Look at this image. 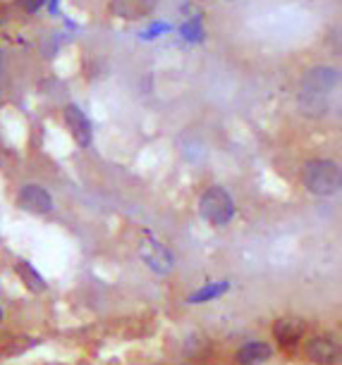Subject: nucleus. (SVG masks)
Listing matches in <instances>:
<instances>
[{
    "mask_svg": "<svg viewBox=\"0 0 342 365\" xmlns=\"http://www.w3.org/2000/svg\"><path fill=\"white\" fill-rule=\"evenodd\" d=\"M338 70L328 65H318L306 70L299 88V110L309 117H323L331 110V96L338 88Z\"/></svg>",
    "mask_w": 342,
    "mask_h": 365,
    "instance_id": "nucleus-1",
    "label": "nucleus"
},
{
    "mask_svg": "<svg viewBox=\"0 0 342 365\" xmlns=\"http://www.w3.org/2000/svg\"><path fill=\"white\" fill-rule=\"evenodd\" d=\"M302 182L304 189L309 194L318 198H331L340 191L342 177H340V165L328 158H313L306 160L302 168Z\"/></svg>",
    "mask_w": 342,
    "mask_h": 365,
    "instance_id": "nucleus-2",
    "label": "nucleus"
},
{
    "mask_svg": "<svg viewBox=\"0 0 342 365\" xmlns=\"http://www.w3.org/2000/svg\"><path fill=\"white\" fill-rule=\"evenodd\" d=\"M199 215L211 227H228L237 217V203L228 189L213 184L199 196Z\"/></svg>",
    "mask_w": 342,
    "mask_h": 365,
    "instance_id": "nucleus-3",
    "label": "nucleus"
},
{
    "mask_svg": "<svg viewBox=\"0 0 342 365\" xmlns=\"http://www.w3.org/2000/svg\"><path fill=\"white\" fill-rule=\"evenodd\" d=\"M136 253H139L141 263L154 274H159V277H168L177 267L175 253L170 251V246L163 244V239L156 237L151 230H141V237L136 241Z\"/></svg>",
    "mask_w": 342,
    "mask_h": 365,
    "instance_id": "nucleus-4",
    "label": "nucleus"
},
{
    "mask_svg": "<svg viewBox=\"0 0 342 365\" xmlns=\"http://www.w3.org/2000/svg\"><path fill=\"white\" fill-rule=\"evenodd\" d=\"M306 361L313 365H338L340 363V341L335 334H313L304 344Z\"/></svg>",
    "mask_w": 342,
    "mask_h": 365,
    "instance_id": "nucleus-5",
    "label": "nucleus"
},
{
    "mask_svg": "<svg viewBox=\"0 0 342 365\" xmlns=\"http://www.w3.org/2000/svg\"><path fill=\"white\" fill-rule=\"evenodd\" d=\"M17 205L24 212H31V215H51V212L56 210V201H53L51 191L36 182H29V184H24V187H19Z\"/></svg>",
    "mask_w": 342,
    "mask_h": 365,
    "instance_id": "nucleus-6",
    "label": "nucleus"
},
{
    "mask_svg": "<svg viewBox=\"0 0 342 365\" xmlns=\"http://www.w3.org/2000/svg\"><path fill=\"white\" fill-rule=\"evenodd\" d=\"M306 329H309V322L304 318H297V315H283V318H278L273 322V339H276L280 349L290 351L304 339Z\"/></svg>",
    "mask_w": 342,
    "mask_h": 365,
    "instance_id": "nucleus-7",
    "label": "nucleus"
},
{
    "mask_svg": "<svg viewBox=\"0 0 342 365\" xmlns=\"http://www.w3.org/2000/svg\"><path fill=\"white\" fill-rule=\"evenodd\" d=\"M63 120L67 129H70L72 139L79 143V146H91L94 141V129H91V122H89L86 113L81 110L79 106H74V103H70V106H65L63 110Z\"/></svg>",
    "mask_w": 342,
    "mask_h": 365,
    "instance_id": "nucleus-8",
    "label": "nucleus"
},
{
    "mask_svg": "<svg viewBox=\"0 0 342 365\" xmlns=\"http://www.w3.org/2000/svg\"><path fill=\"white\" fill-rule=\"evenodd\" d=\"M276 356V346L271 341H247L235 351V363L237 365H263Z\"/></svg>",
    "mask_w": 342,
    "mask_h": 365,
    "instance_id": "nucleus-9",
    "label": "nucleus"
},
{
    "mask_svg": "<svg viewBox=\"0 0 342 365\" xmlns=\"http://www.w3.org/2000/svg\"><path fill=\"white\" fill-rule=\"evenodd\" d=\"M230 292H232L230 279L206 282V284H201L199 289H194V292H189L187 296H184V303H187V306H203V303L223 299V296H228Z\"/></svg>",
    "mask_w": 342,
    "mask_h": 365,
    "instance_id": "nucleus-10",
    "label": "nucleus"
},
{
    "mask_svg": "<svg viewBox=\"0 0 342 365\" xmlns=\"http://www.w3.org/2000/svg\"><path fill=\"white\" fill-rule=\"evenodd\" d=\"M108 10L120 19H144L156 10V0H111Z\"/></svg>",
    "mask_w": 342,
    "mask_h": 365,
    "instance_id": "nucleus-11",
    "label": "nucleus"
},
{
    "mask_svg": "<svg viewBox=\"0 0 342 365\" xmlns=\"http://www.w3.org/2000/svg\"><path fill=\"white\" fill-rule=\"evenodd\" d=\"M15 272H17V277L24 282V287L29 289V292L41 294V292H46V289H48L44 274H41L36 267L29 263V260H17V263H15Z\"/></svg>",
    "mask_w": 342,
    "mask_h": 365,
    "instance_id": "nucleus-12",
    "label": "nucleus"
},
{
    "mask_svg": "<svg viewBox=\"0 0 342 365\" xmlns=\"http://www.w3.org/2000/svg\"><path fill=\"white\" fill-rule=\"evenodd\" d=\"M182 36L187 41H201L203 38V31H201V24L199 22H187L182 26Z\"/></svg>",
    "mask_w": 342,
    "mask_h": 365,
    "instance_id": "nucleus-13",
    "label": "nucleus"
},
{
    "mask_svg": "<svg viewBox=\"0 0 342 365\" xmlns=\"http://www.w3.org/2000/svg\"><path fill=\"white\" fill-rule=\"evenodd\" d=\"M44 3H46V0H22V5H24V10H26V12H36V10H41V8H44Z\"/></svg>",
    "mask_w": 342,
    "mask_h": 365,
    "instance_id": "nucleus-14",
    "label": "nucleus"
},
{
    "mask_svg": "<svg viewBox=\"0 0 342 365\" xmlns=\"http://www.w3.org/2000/svg\"><path fill=\"white\" fill-rule=\"evenodd\" d=\"M3 320H5V313H3V306H0V325H3Z\"/></svg>",
    "mask_w": 342,
    "mask_h": 365,
    "instance_id": "nucleus-15",
    "label": "nucleus"
},
{
    "mask_svg": "<svg viewBox=\"0 0 342 365\" xmlns=\"http://www.w3.org/2000/svg\"><path fill=\"white\" fill-rule=\"evenodd\" d=\"M177 365H187V363H177Z\"/></svg>",
    "mask_w": 342,
    "mask_h": 365,
    "instance_id": "nucleus-16",
    "label": "nucleus"
}]
</instances>
